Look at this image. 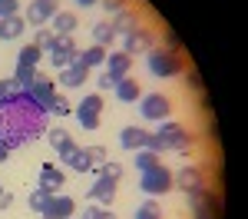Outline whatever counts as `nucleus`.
<instances>
[{
    "instance_id": "f257e3e1",
    "label": "nucleus",
    "mask_w": 248,
    "mask_h": 219,
    "mask_svg": "<svg viewBox=\"0 0 248 219\" xmlns=\"http://www.w3.org/2000/svg\"><path fill=\"white\" fill-rule=\"evenodd\" d=\"M40 133H46V113L33 103L30 90H20L10 77V97L0 103V143H7V150H17Z\"/></svg>"
},
{
    "instance_id": "f03ea898",
    "label": "nucleus",
    "mask_w": 248,
    "mask_h": 219,
    "mask_svg": "<svg viewBox=\"0 0 248 219\" xmlns=\"http://www.w3.org/2000/svg\"><path fill=\"white\" fill-rule=\"evenodd\" d=\"M146 67H149L153 77H182V73H186V53L153 47L149 57H146Z\"/></svg>"
},
{
    "instance_id": "7ed1b4c3",
    "label": "nucleus",
    "mask_w": 248,
    "mask_h": 219,
    "mask_svg": "<svg viewBox=\"0 0 248 219\" xmlns=\"http://www.w3.org/2000/svg\"><path fill=\"white\" fill-rule=\"evenodd\" d=\"M139 189H142L146 196H162V193H169L172 189V169L159 163L155 169L139 173Z\"/></svg>"
},
{
    "instance_id": "20e7f679",
    "label": "nucleus",
    "mask_w": 248,
    "mask_h": 219,
    "mask_svg": "<svg viewBox=\"0 0 248 219\" xmlns=\"http://www.w3.org/2000/svg\"><path fill=\"white\" fill-rule=\"evenodd\" d=\"M159 136L166 139V150H179V153H186V150H192V133H186V126L182 123H172V119H162V126L155 130Z\"/></svg>"
},
{
    "instance_id": "39448f33",
    "label": "nucleus",
    "mask_w": 248,
    "mask_h": 219,
    "mask_svg": "<svg viewBox=\"0 0 248 219\" xmlns=\"http://www.w3.org/2000/svg\"><path fill=\"white\" fill-rule=\"evenodd\" d=\"M139 113L146 119L162 123V119H169V113H172V100L166 97V93H149V97L139 100Z\"/></svg>"
},
{
    "instance_id": "423d86ee",
    "label": "nucleus",
    "mask_w": 248,
    "mask_h": 219,
    "mask_svg": "<svg viewBox=\"0 0 248 219\" xmlns=\"http://www.w3.org/2000/svg\"><path fill=\"white\" fill-rule=\"evenodd\" d=\"M192 202V213H195V219H218V196L212 193V189H195L189 196Z\"/></svg>"
},
{
    "instance_id": "0eeeda50",
    "label": "nucleus",
    "mask_w": 248,
    "mask_h": 219,
    "mask_svg": "<svg viewBox=\"0 0 248 219\" xmlns=\"http://www.w3.org/2000/svg\"><path fill=\"white\" fill-rule=\"evenodd\" d=\"M202 186H205V176H202L199 166H182L179 173H172V189H179V193H186V196H192V193L202 189Z\"/></svg>"
},
{
    "instance_id": "6e6552de",
    "label": "nucleus",
    "mask_w": 248,
    "mask_h": 219,
    "mask_svg": "<svg viewBox=\"0 0 248 219\" xmlns=\"http://www.w3.org/2000/svg\"><path fill=\"white\" fill-rule=\"evenodd\" d=\"M30 97H33V103H37L43 113H50V106H53V97H57V83H53V77H46V73H37L33 86H30Z\"/></svg>"
},
{
    "instance_id": "1a4fd4ad",
    "label": "nucleus",
    "mask_w": 248,
    "mask_h": 219,
    "mask_svg": "<svg viewBox=\"0 0 248 219\" xmlns=\"http://www.w3.org/2000/svg\"><path fill=\"white\" fill-rule=\"evenodd\" d=\"M70 216H77V199L63 196V193H53L40 213V219H70Z\"/></svg>"
},
{
    "instance_id": "9d476101",
    "label": "nucleus",
    "mask_w": 248,
    "mask_h": 219,
    "mask_svg": "<svg viewBox=\"0 0 248 219\" xmlns=\"http://www.w3.org/2000/svg\"><path fill=\"white\" fill-rule=\"evenodd\" d=\"M153 30H146V27H136L133 34H126L123 37V53H129V57H139V53H149L153 50Z\"/></svg>"
},
{
    "instance_id": "9b49d317",
    "label": "nucleus",
    "mask_w": 248,
    "mask_h": 219,
    "mask_svg": "<svg viewBox=\"0 0 248 219\" xmlns=\"http://www.w3.org/2000/svg\"><path fill=\"white\" fill-rule=\"evenodd\" d=\"M60 0H30L27 3V23H33V27H43V23H50V20L57 17V7Z\"/></svg>"
},
{
    "instance_id": "f8f14e48",
    "label": "nucleus",
    "mask_w": 248,
    "mask_h": 219,
    "mask_svg": "<svg viewBox=\"0 0 248 219\" xmlns=\"http://www.w3.org/2000/svg\"><path fill=\"white\" fill-rule=\"evenodd\" d=\"M103 70H106V73H113L116 80L129 77V73H133V57H129V53H123V50H116V53H106V63H103Z\"/></svg>"
},
{
    "instance_id": "ddd939ff",
    "label": "nucleus",
    "mask_w": 248,
    "mask_h": 219,
    "mask_svg": "<svg viewBox=\"0 0 248 219\" xmlns=\"http://www.w3.org/2000/svg\"><path fill=\"white\" fill-rule=\"evenodd\" d=\"M86 196L93 199V202H103V206H109V202L116 199V183H113V179H106L103 173H99V176H96V183L90 186V193H86Z\"/></svg>"
},
{
    "instance_id": "4468645a",
    "label": "nucleus",
    "mask_w": 248,
    "mask_h": 219,
    "mask_svg": "<svg viewBox=\"0 0 248 219\" xmlns=\"http://www.w3.org/2000/svg\"><path fill=\"white\" fill-rule=\"evenodd\" d=\"M86 77H90V70H86L83 63H70L66 70H60L57 83H63L66 90H77V86H83V83H86Z\"/></svg>"
},
{
    "instance_id": "2eb2a0df",
    "label": "nucleus",
    "mask_w": 248,
    "mask_h": 219,
    "mask_svg": "<svg viewBox=\"0 0 248 219\" xmlns=\"http://www.w3.org/2000/svg\"><path fill=\"white\" fill-rule=\"evenodd\" d=\"M60 163H66L73 173H90V159H86V150H79L77 143H73L70 150H63V153H60Z\"/></svg>"
},
{
    "instance_id": "dca6fc26",
    "label": "nucleus",
    "mask_w": 248,
    "mask_h": 219,
    "mask_svg": "<svg viewBox=\"0 0 248 219\" xmlns=\"http://www.w3.org/2000/svg\"><path fill=\"white\" fill-rule=\"evenodd\" d=\"M109 23H113L116 34H123V37H126V34H133L136 27H142V23H139V14H136L133 7H126V10L113 14V20H109Z\"/></svg>"
},
{
    "instance_id": "f3484780",
    "label": "nucleus",
    "mask_w": 248,
    "mask_h": 219,
    "mask_svg": "<svg viewBox=\"0 0 248 219\" xmlns=\"http://www.w3.org/2000/svg\"><path fill=\"white\" fill-rule=\"evenodd\" d=\"M113 93H116L119 103H139V100H142V90H139V83H136L133 77H123L119 83H116Z\"/></svg>"
},
{
    "instance_id": "a211bd4d",
    "label": "nucleus",
    "mask_w": 248,
    "mask_h": 219,
    "mask_svg": "<svg viewBox=\"0 0 248 219\" xmlns=\"http://www.w3.org/2000/svg\"><path fill=\"white\" fill-rule=\"evenodd\" d=\"M63 183H66V176H63V169H57V166H43L40 169V189H46V193H57V189H63Z\"/></svg>"
},
{
    "instance_id": "6ab92c4d",
    "label": "nucleus",
    "mask_w": 248,
    "mask_h": 219,
    "mask_svg": "<svg viewBox=\"0 0 248 219\" xmlns=\"http://www.w3.org/2000/svg\"><path fill=\"white\" fill-rule=\"evenodd\" d=\"M146 136H149V133H146L142 126H126V130L119 133V146L136 153V150H142V146H146Z\"/></svg>"
},
{
    "instance_id": "aec40b11",
    "label": "nucleus",
    "mask_w": 248,
    "mask_h": 219,
    "mask_svg": "<svg viewBox=\"0 0 248 219\" xmlns=\"http://www.w3.org/2000/svg\"><path fill=\"white\" fill-rule=\"evenodd\" d=\"M27 30V20L14 14V17H0V40H17Z\"/></svg>"
},
{
    "instance_id": "412c9836",
    "label": "nucleus",
    "mask_w": 248,
    "mask_h": 219,
    "mask_svg": "<svg viewBox=\"0 0 248 219\" xmlns=\"http://www.w3.org/2000/svg\"><path fill=\"white\" fill-rule=\"evenodd\" d=\"M77 63H83L86 70H93V67H103L106 63V47H86V50H79V57H77Z\"/></svg>"
},
{
    "instance_id": "4be33fe9",
    "label": "nucleus",
    "mask_w": 248,
    "mask_h": 219,
    "mask_svg": "<svg viewBox=\"0 0 248 219\" xmlns=\"http://www.w3.org/2000/svg\"><path fill=\"white\" fill-rule=\"evenodd\" d=\"M77 23H79V17L73 10H57V17H53V34H70V37H73Z\"/></svg>"
},
{
    "instance_id": "5701e85b",
    "label": "nucleus",
    "mask_w": 248,
    "mask_h": 219,
    "mask_svg": "<svg viewBox=\"0 0 248 219\" xmlns=\"http://www.w3.org/2000/svg\"><path fill=\"white\" fill-rule=\"evenodd\" d=\"M113 40H116V30H113V23H109V20L93 23V43H96V47H109Z\"/></svg>"
},
{
    "instance_id": "b1692460",
    "label": "nucleus",
    "mask_w": 248,
    "mask_h": 219,
    "mask_svg": "<svg viewBox=\"0 0 248 219\" xmlns=\"http://www.w3.org/2000/svg\"><path fill=\"white\" fill-rule=\"evenodd\" d=\"M133 166L139 169V173L155 169V166H159V153H153V150H146V146H142V150H136V153H133Z\"/></svg>"
},
{
    "instance_id": "393cba45",
    "label": "nucleus",
    "mask_w": 248,
    "mask_h": 219,
    "mask_svg": "<svg viewBox=\"0 0 248 219\" xmlns=\"http://www.w3.org/2000/svg\"><path fill=\"white\" fill-rule=\"evenodd\" d=\"M40 60H43V50H40L37 43H27V47H20V53H17V63H20V67H37Z\"/></svg>"
},
{
    "instance_id": "a878e982",
    "label": "nucleus",
    "mask_w": 248,
    "mask_h": 219,
    "mask_svg": "<svg viewBox=\"0 0 248 219\" xmlns=\"http://www.w3.org/2000/svg\"><path fill=\"white\" fill-rule=\"evenodd\" d=\"M53 50H60V53H66V57H73V60L79 57V47L73 43V37H70V34H57V40H53ZM46 53H50V50H46Z\"/></svg>"
},
{
    "instance_id": "bb28decb",
    "label": "nucleus",
    "mask_w": 248,
    "mask_h": 219,
    "mask_svg": "<svg viewBox=\"0 0 248 219\" xmlns=\"http://www.w3.org/2000/svg\"><path fill=\"white\" fill-rule=\"evenodd\" d=\"M33 80H37V67H20V63H17V70H14V83H17L20 90H30Z\"/></svg>"
},
{
    "instance_id": "cd10ccee",
    "label": "nucleus",
    "mask_w": 248,
    "mask_h": 219,
    "mask_svg": "<svg viewBox=\"0 0 248 219\" xmlns=\"http://www.w3.org/2000/svg\"><path fill=\"white\" fill-rule=\"evenodd\" d=\"M86 159H90V169H96V176H99V169L106 166L109 153H106V146H86Z\"/></svg>"
},
{
    "instance_id": "c85d7f7f",
    "label": "nucleus",
    "mask_w": 248,
    "mask_h": 219,
    "mask_svg": "<svg viewBox=\"0 0 248 219\" xmlns=\"http://www.w3.org/2000/svg\"><path fill=\"white\" fill-rule=\"evenodd\" d=\"M46 139H50V146H53L57 153H63V150H70V146H73V136H70L66 130H60V126H57V130H50Z\"/></svg>"
},
{
    "instance_id": "c756f323",
    "label": "nucleus",
    "mask_w": 248,
    "mask_h": 219,
    "mask_svg": "<svg viewBox=\"0 0 248 219\" xmlns=\"http://www.w3.org/2000/svg\"><path fill=\"white\" fill-rule=\"evenodd\" d=\"M136 219H162V209H159V199L149 196L139 209H136Z\"/></svg>"
},
{
    "instance_id": "7c9ffc66",
    "label": "nucleus",
    "mask_w": 248,
    "mask_h": 219,
    "mask_svg": "<svg viewBox=\"0 0 248 219\" xmlns=\"http://www.w3.org/2000/svg\"><path fill=\"white\" fill-rule=\"evenodd\" d=\"M50 196H53V193H46V189H40V186H37V189L27 196V206H30L33 213H43V206L50 202Z\"/></svg>"
},
{
    "instance_id": "2f4dec72",
    "label": "nucleus",
    "mask_w": 248,
    "mask_h": 219,
    "mask_svg": "<svg viewBox=\"0 0 248 219\" xmlns=\"http://www.w3.org/2000/svg\"><path fill=\"white\" fill-rule=\"evenodd\" d=\"M50 113H53V117H70V113H73V103L63 97V93H57V97H53V106H50Z\"/></svg>"
},
{
    "instance_id": "473e14b6",
    "label": "nucleus",
    "mask_w": 248,
    "mask_h": 219,
    "mask_svg": "<svg viewBox=\"0 0 248 219\" xmlns=\"http://www.w3.org/2000/svg\"><path fill=\"white\" fill-rule=\"evenodd\" d=\"M79 110H83V113H96V117H99V110H103V97H99V93L83 97V100H79Z\"/></svg>"
},
{
    "instance_id": "72a5a7b5",
    "label": "nucleus",
    "mask_w": 248,
    "mask_h": 219,
    "mask_svg": "<svg viewBox=\"0 0 248 219\" xmlns=\"http://www.w3.org/2000/svg\"><path fill=\"white\" fill-rule=\"evenodd\" d=\"M53 40H57L53 30H37V34H33V43H37L43 53H46V50H53Z\"/></svg>"
},
{
    "instance_id": "f704fd0d",
    "label": "nucleus",
    "mask_w": 248,
    "mask_h": 219,
    "mask_svg": "<svg viewBox=\"0 0 248 219\" xmlns=\"http://www.w3.org/2000/svg\"><path fill=\"white\" fill-rule=\"evenodd\" d=\"M116 83H119V80H116L113 73H106V70L96 77V86H99V93H109V90H116Z\"/></svg>"
},
{
    "instance_id": "c9c22d12",
    "label": "nucleus",
    "mask_w": 248,
    "mask_h": 219,
    "mask_svg": "<svg viewBox=\"0 0 248 219\" xmlns=\"http://www.w3.org/2000/svg\"><path fill=\"white\" fill-rule=\"evenodd\" d=\"M99 173L106 179H113V183H119V179H123V163H109V159H106V166H103Z\"/></svg>"
},
{
    "instance_id": "e433bc0d",
    "label": "nucleus",
    "mask_w": 248,
    "mask_h": 219,
    "mask_svg": "<svg viewBox=\"0 0 248 219\" xmlns=\"http://www.w3.org/2000/svg\"><path fill=\"white\" fill-rule=\"evenodd\" d=\"M50 63H53V70H66V67L77 63V60L66 57V53H60V50H50Z\"/></svg>"
},
{
    "instance_id": "4c0bfd02",
    "label": "nucleus",
    "mask_w": 248,
    "mask_h": 219,
    "mask_svg": "<svg viewBox=\"0 0 248 219\" xmlns=\"http://www.w3.org/2000/svg\"><path fill=\"white\" fill-rule=\"evenodd\" d=\"M77 119L83 130H99V117L96 113H83V110H77Z\"/></svg>"
},
{
    "instance_id": "58836bf2",
    "label": "nucleus",
    "mask_w": 248,
    "mask_h": 219,
    "mask_svg": "<svg viewBox=\"0 0 248 219\" xmlns=\"http://www.w3.org/2000/svg\"><path fill=\"white\" fill-rule=\"evenodd\" d=\"M126 3H129V0H99V7H103L106 14H119V10H126Z\"/></svg>"
},
{
    "instance_id": "ea45409f",
    "label": "nucleus",
    "mask_w": 248,
    "mask_h": 219,
    "mask_svg": "<svg viewBox=\"0 0 248 219\" xmlns=\"http://www.w3.org/2000/svg\"><path fill=\"white\" fill-rule=\"evenodd\" d=\"M162 50H175V53H182V47H179V37L166 30V34H162Z\"/></svg>"
},
{
    "instance_id": "a19ab883",
    "label": "nucleus",
    "mask_w": 248,
    "mask_h": 219,
    "mask_svg": "<svg viewBox=\"0 0 248 219\" xmlns=\"http://www.w3.org/2000/svg\"><path fill=\"white\" fill-rule=\"evenodd\" d=\"M20 10V0H0V17H14Z\"/></svg>"
},
{
    "instance_id": "79ce46f5",
    "label": "nucleus",
    "mask_w": 248,
    "mask_h": 219,
    "mask_svg": "<svg viewBox=\"0 0 248 219\" xmlns=\"http://www.w3.org/2000/svg\"><path fill=\"white\" fill-rule=\"evenodd\" d=\"M99 216H103V206H86L79 213V219H99Z\"/></svg>"
},
{
    "instance_id": "37998d69",
    "label": "nucleus",
    "mask_w": 248,
    "mask_h": 219,
    "mask_svg": "<svg viewBox=\"0 0 248 219\" xmlns=\"http://www.w3.org/2000/svg\"><path fill=\"white\" fill-rule=\"evenodd\" d=\"M186 80H189L192 90H202V80H199V73H195V70H189V73H186Z\"/></svg>"
},
{
    "instance_id": "c03bdc74",
    "label": "nucleus",
    "mask_w": 248,
    "mask_h": 219,
    "mask_svg": "<svg viewBox=\"0 0 248 219\" xmlns=\"http://www.w3.org/2000/svg\"><path fill=\"white\" fill-rule=\"evenodd\" d=\"M10 206H14V193L3 189V193H0V209H10Z\"/></svg>"
},
{
    "instance_id": "a18cd8bd",
    "label": "nucleus",
    "mask_w": 248,
    "mask_h": 219,
    "mask_svg": "<svg viewBox=\"0 0 248 219\" xmlns=\"http://www.w3.org/2000/svg\"><path fill=\"white\" fill-rule=\"evenodd\" d=\"M10 97V80H0V103Z\"/></svg>"
},
{
    "instance_id": "49530a36",
    "label": "nucleus",
    "mask_w": 248,
    "mask_h": 219,
    "mask_svg": "<svg viewBox=\"0 0 248 219\" xmlns=\"http://www.w3.org/2000/svg\"><path fill=\"white\" fill-rule=\"evenodd\" d=\"M7 156H10V150H7V143H0V163H7Z\"/></svg>"
},
{
    "instance_id": "de8ad7c7",
    "label": "nucleus",
    "mask_w": 248,
    "mask_h": 219,
    "mask_svg": "<svg viewBox=\"0 0 248 219\" xmlns=\"http://www.w3.org/2000/svg\"><path fill=\"white\" fill-rule=\"evenodd\" d=\"M79 7H99V0H77Z\"/></svg>"
},
{
    "instance_id": "09e8293b",
    "label": "nucleus",
    "mask_w": 248,
    "mask_h": 219,
    "mask_svg": "<svg viewBox=\"0 0 248 219\" xmlns=\"http://www.w3.org/2000/svg\"><path fill=\"white\" fill-rule=\"evenodd\" d=\"M99 219H116V216L109 213V209H106V206H103V216H99Z\"/></svg>"
},
{
    "instance_id": "8fccbe9b",
    "label": "nucleus",
    "mask_w": 248,
    "mask_h": 219,
    "mask_svg": "<svg viewBox=\"0 0 248 219\" xmlns=\"http://www.w3.org/2000/svg\"><path fill=\"white\" fill-rule=\"evenodd\" d=\"M0 193H3V186H0Z\"/></svg>"
},
{
    "instance_id": "3c124183",
    "label": "nucleus",
    "mask_w": 248,
    "mask_h": 219,
    "mask_svg": "<svg viewBox=\"0 0 248 219\" xmlns=\"http://www.w3.org/2000/svg\"><path fill=\"white\" fill-rule=\"evenodd\" d=\"M70 219H73V216H70Z\"/></svg>"
}]
</instances>
